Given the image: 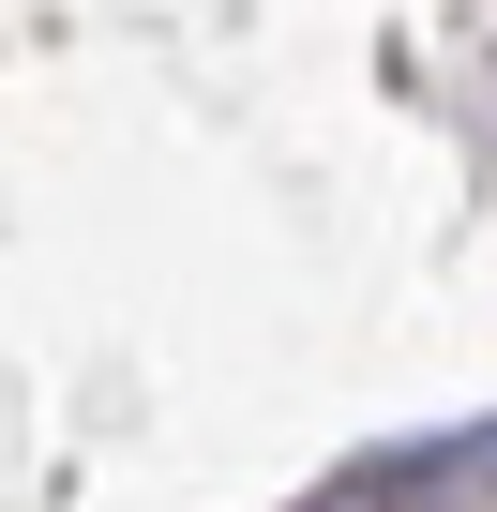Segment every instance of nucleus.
Listing matches in <instances>:
<instances>
[]
</instances>
